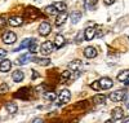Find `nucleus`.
<instances>
[{
	"label": "nucleus",
	"mask_w": 129,
	"mask_h": 123,
	"mask_svg": "<svg viewBox=\"0 0 129 123\" xmlns=\"http://www.w3.org/2000/svg\"><path fill=\"white\" fill-rule=\"evenodd\" d=\"M53 51H54V46H53V44H52V42H44V43H43L41 44V46H40V53L43 54V56H49Z\"/></svg>",
	"instance_id": "1"
},
{
	"label": "nucleus",
	"mask_w": 129,
	"mask_h": 123,
	"mask_svg": "<svg viewBox=\"0 0 129 123\" xmlns=\"http://www.w3.org/2000/svg\"><path fill=\"white\" fill-rule=\"evenodd\" d=\"M125 96H126L125 91H123V89H119V91L111 92L110 96H109V98L111 100V101H114V102H119V101H121V100L125 98Z\"/></svg>",
	"instance_id": "2"
},
{
	"label": "nucleus",
	"mask_w": 129,
	"mask_h": 123,
	"mask_svg": "<svg viewBox=\"0 0 129 123\" xmlns=\"http://www.w3.org/2000/svg\"><path fill=\"white\" fill-rule=\"evenodd\" d=\"M70 98H71V93L69 89H62L58 95V100H59L58 105H64V104L70 102Z\"/></svg>",
	"instance_id": "3"
},
{
	"label": "nucleus",
	"mask_w": 129,
	"mask_h": 123,
	"mask_svg": "<svg viewBox=\"0 0 129 123\" xmlns=\"http://www.w3.org/2000/svg\"><path fill=\"white\" fill-rule=\"evenodd\" d=\"M17 40V35L14 34L13 31H5L3 34V42L5 44H13Z\"/></svg>",
	"instance_id": "4"
},
{
	"label": "nucleus",
	"mask_w": 129,
	"mask_h": 123,
	"mask_svg": "<svg viewBox=\"0 0 129 123\" xmlns=\"http://www.w3.org/2000/svg\"><path fill=\"white\" fill-rule=\"evenodd\" d=\"M98 84H100L101 89H110L114 86V82H112V79H110V78L103 76V78H101V79L98 80Z\"/></svg>",
	"instance_id": "5"
},
{
	"label": "nucleus",
	"mask_w": 129,
	"mask_h": 123,
	"mask_svg": "<svg viewBox=\"0 0 129 123\" xmlns=\"http://www.w3.org/2000/svg\"><path fill=\"white\" fill-rule=\"evenodd\" d=\"M50 30H52L50 24H48V22H41L40 26H39V34L41 36H47V35H49Z\"/></svg>",
	"instance_id": "6"
},
{
	"label": "nucleus",
	"mask_w": 129,
	"mask_h": 123,
	"mask_svg": "<svg viewBox=\"0 0 129 123\" xmlns=\"http://www.w3.org/2000/svg\"><path fill=\"white\" fill-rule=\"evenodd\" d=\"M39 16H40V12H39L36 8H34V7H28V8L26 9V17L31 18L32 21H35Z\"/></svg>",
	"instance_id": "7"
},
{
	"label": "nucleus",
	"mask_w": 129,
	"mask_h": 123,
	"mask_svg": "<svg viewBox=\"0 0 129 123\" xmlns=\"http://www.w3.org/2000/svg\"><path fill=\"white\" fill-rule=\"evenodd\" d=\"M81 68H83V64L80 60H74L69 64V69L72 70V73H79L81 70Z\"/></svg>",
	"instance_id": "8"
},
{
	"label": "nucleus",
	"mask_w": 129,
	"mask_h": 123,
	"mask_svg": "<svg viewBox=\"0 0 129 123\" xmlns=\"http://www.w3.org/2000/svg\"><path fill=\"white\" fill-rule=\"evenodd\" d=\"M8 22H9V25L10 26H21L23 24V18L21 17V16H13V17H10L9 19H8Z\"/></svg>",
	"instance_id": "9"
},
{
	"label": "nucleus",
	"mask_w": 129,
	"mask_h": 123,
	"mask_svg": "<svg viewBox=\"0 0 129 123\" xmlns=\"http://www.w3.org/2000/svg\"><path fill=\"white\" fill-rule=\"evenodd\" d=\"M10 68H12V62H10V60L4 58L2 62H0V71L2 73H8L10 70Z\"/></svg>",
	"instance_id": "10"
},
{
	"label": "nucleus",
	"mask_w": 129,
	"mask_h": 123,
	"mask_svg": "<svg viewBox=\"0 0 129 123\" xmlns=\"http://www.w3.org/2000/svg\"><path fill=\"white\" fill-rule=\"evenodd\" d=\"M111 114H112V119L115 120V119H121V118H124V110L121 109V108H114L112 109V111H111Z\"/></svg>",
	"instance_id": "11"
},
{
	"label": "nucleus",
	"mask_w": 129,
	"mask_h": 123,
	"mask_svg": "<svg viewBox=\"0 0 129 123\" xmlns=\"http://www.w3.org/2000/svg\"><path fill=\"white\" fill-rule=\"evenodd\" d=\"M84 56L87 58H94L97 56V49L94 47H87L84 49Z\"/></svg>",
	"instance_id": "12"
},
{
	"label": "nucleus",
	"mask_w": 129,
	"mask_h": 123,
	"mask_svg": "<svg viewBox=\"0 0 129 123\" xmlns=\"http://www.w3.org/2000/svg\"><path fill=\"white\" fill-rule=\"evenodd\" d=\"M69 82H71V71L64 70V71H62V74L59 76V83H69Z\"/></svg>",
	"instance_id": "13"
},
{
	"label": "nucleus",
	"mask_w": 129,
	"mask_h": 123,
	"mask_svg": "<svg viewBox=\"0 0 129 123\" xmlns=\"http://www.w3.org/2000/svg\"><path fill=\"white\" fill-rule=\"evenodd\" d=\"M95 36V29L94 27H87L84 31V38L85 40H92Z\"/></svg>",
	"instance_id": "14"
},
{
	"label": "nucleus",
	"mask_w": 129,
	"mask_h": 123,
	"mask_svg": "<svg viewBox=\"0 0 129 123\" xmlns=\"http://www.w3.org/2000/svg\"><path fill=\"white\" fill-rule=\"evenodd\" d=\"M12 78H13V82L19 83V82H22V80H23L25 74H23V71H21V70H16V71H13Z\"/></svg>",
	"instance_id": "15"
},
{
	"label": "nucleus",
	"mask_w": 129,
	"mask_h": 123,
	"mask_svg": "<svg viewBox=\"0 0 129 123\" xmlns=\"http://www.w3.org/2000/svg\"><path fill=\"white\" fill-rule=\"evenodd\" d=\"M34 42H36V39H34V38H32V39H25L22 43L19 44V47L14 49V52H18V51H22L23 48H27L30 44H31V43H34Z\"/></svg>",
	"instance_id": "16"
},
{
	"label": "nucleus",
	"mask_w": 129,
	"mask_h": 123,
	"mask_svg": "<svg viewBox=\"0 0 129 123\" xmlns=\"http://www.w3.org/2000/svg\"><path fill=\"white\" fill-rule=\"evenodd\" d=\"M31 61H34L39 65H43V66H48L50 65V60L49 58H39V57H35V56H31Z\"/></svg>",
	"instance_id": "17"
},
{
	"label": "nucleus",
	"mask_w": 129,
	"mask_h": 123,
	"mask_svg": "<svg viewBox=\"0 0 129 123\" xmlns=\"http://www.w3.org/2000/svg\"><path fill=\"white\" fill-rule=\"evenodd\" d=\"M5 109H7L8 113L16 114L17 110H18V106H17V104H14V102H7V104H5Z\"/></svg>",
	"instance_id": "18"
},
{
	"label": "nucleus",
	"mask_w": 129,
	"mask_h": 123,
	"mask_svg": "<svg viewBox=\"0 0 129 123\" xmlns=\"http://www.w3.org/2000/svg\"><path fill=\"white\" fill-rule=\"evenodd\" d=\"M54 48H62L63 46H64V38H63V35H57L56 38H54Z\"/></svg>",
	"instance_id": "19"
},
{
	"label": "nucleus",
	"mask_w": 129,
	"mask_h": 123,
	"mask_svg": "<svg viewBox=\"0 0 129 123\" xmlns=\"http://www.w3.org/2000/svg\"><path fill=\"white\" fill-rule=\"evenodd\" d=\"M66 19H67V13H66V12L59 13V16H58V17H57V19H56V25H57V26L63 25L64 22H66Z\"/></svg>",
	"instance_id": "20"
},
{
	"label": "nucleus",
	"mask_w": 129,
	"mask_h": 123,
	"mask_svg": "<svg viewBox=\"0 0 129 123\" xmlns=\"http://www.w3.org/2000/svg\"><path fill=\"white\" fill-rule=\"evenodd\" d=\"M117 80L120 82H126L129 80V70H123L117 74Z\"/></svg>",
	"instance_id": "21"
},
{
	"label": "nucleus",
	"mask_w": 129,
	"mask_h": 123,
	"mask_svg": "<svg viewBox=\"0 0 129 123\" xmlns=\"http://www.w3.org/2000/svg\"><path fill=\"white\" fill-rule=\"evenodd\" d=\"M80 18H81V13L79 12V10L71 13V22H72V25H76L78 22L80 21Z\"/></svg>",
	"instance_id": "22"
},
{
	"label": "nucleus",
	"mask_w": 129,
	"mask_h": 123,
	"mask_svg": "<svg viewBox=\"0 0 129 123\" xmlns=\"http://www.w3.org/2000/svg\"><path fill=\"white\" fill-rule=\"evenodd\" d=\"M53 7L56 8V10L57 12H66V9H67V7H66V4L64 3H62V2H57V3H54L53 4Z\"/></svg>",
	"instance_id": "23"
},
{
	"label": "nucleus",
	"mask_w": 129,
	"mask_h": 123,
	"mask_svg": "<svg viewBox=\"0 0 129 123\" xmlns=\"http://www.w3.org/2000/svg\"><path fill=\"white\" fill-rule=\"evenodd\" d=\"M28 61H31V56L30 54H22L21 57L17 60V64L18 65H26Z\"/></svg>",
	"instance_id": "24"
},
{
	"label": "nucleus",
	"mask_w": 129,
	"mask_h": 123,
	"mask_svg": "<svg viewBox=\"0 0 129 123\" xmlns=\"http://www.w3.org/2000/svg\"><path fill=\"white\" fill-rule=\"evenodd\" d=\"M27 91H30L27 87H25V88H22V89H19L18 93H16V97H21V98L26 100V98H27V95L30 93V92H27Z\"/></svg>",
	"instance_id": "25"
},
{
	"label": "nucleus",
	"mask_w": 129,
	"mask_h": 123,
	"mask_svg": "<svg viewBox=\"0 0 129 123\" xmlns=\"http://www.w3.org/2000/svg\"><path fill=\"white\" fill-rule=\"evenodd\" d=\"M93 101H94V104H105V101H106V96L105 95H95L94 97H93Z\"/></svg>",
	"instance_id": "26"
},
{
	"label": "nucleus",
	"mask_w": 129,
	"mask_h": 123,
	"mask_svg": "<svg viewBox=\"0 0 129 123\" xmlns=\"http://www.w3.org/2000/svg\"><path fill=\"white\" fill-rule=\"evenodd\" d=\"M44 97H45L47 100H49V101H54V100L57 98V95H56V92H49V91H47V92L44 93Z\"/></svg>",
	"instance_id": "27"
},
{
	"label": "nucleus",
	"mask_w": 129,
	"mask_h": 123,
	"mask_svg": "<svg viewBox=\"0 0 129 123\" xmlns=\"http://www.w3.org/2000/svg\"><path fill=\"white\" fill-rule=\"evenodd\" d=\"M97 3H98V0H85V7H87L88 9H93Z\"/></svg>",
	"instance_id": "28"
},
{
	"label": "nucleus",
	"mask_w": 129,
	"mask_h": 123,
	"mask_svg": "<svg viewBox=\"0 0 129 123\" xmlns=\"http://www.w3.org/2000/svg\"><path fill=\"white\" fill-rule=\"evenodd\" d=\"M45 13H48V14H52V16H54V14H57V10H56V8L53 7V4L52 5H48V7H45Z\"/></svg>",
	"instance_id": "29"
},
{
	"label": "nucleus",
	"mask_w": 129,
	"mask_h": 123,
	"mask_svg": "<svg viewBox=\"0 0 129 123\" xmlns=\"http://www.w3.org/2000/svg\"><path fill=\"white\" fill-rule=\"evenodd\" d=\"M9 91V86L7 83H2L0 84V95H5Z\"/></svg>",
	"instance_id": "30"
},
{
	"label": "nucleus",
	"mask_w": 129,
	"mask_h": 123,
	"mask_svg": "<svg viewBox=\"0 0 129 123\" xmlns=\"http://www.w3.org/2000/svg\"><path fill=\"white\" fill-rule=\"evenodd\" d=\"M28 51L31 52V53H35L36 51H38V46H36V42H34V43H31L30 46H28Z\"/></svg>",
	"instance_id": "31"
},
{
	"label": "nucleus",
	"mask_w": 129,
	"mask_h": 123,
	"mask_svg": "<svg viewBox=\"0 0 129 123\" xmlns=\"http://www.w3.org/2000/svg\"><path fill=\"white\" fill-rule=\"evenodd\" d=\"M45 88H47V87H45V84H40V86H38V87H36V91H38V92H43V93H45V92H47V91H45Z\"/></svg>",
	"instance_id": "32"
},
{
	"label": "nucleus",
	"mask_w": 129,
	"mask_h": 123,
	"mask_svg": "<svg viewBox=\"0 0 129 123\" xmlns=\"http://www.w3.org/2000/svg\"><path fill=\"white\" fill-rule=\"evenodd\" d=\"M90 87L94 89V91H100V89H101V88H100V84H98V80H97V82H93V83L90 84Z\"/></svg>",
	"instance_id": "33"
},
{
	"label": "nucleus",
	"mask_w": 129,
	"mask_h": 123,
	"mask_svg": "<svg viewBox=\"0 0 129 123\" xmlns=\"http://www.w3.org/2000/svg\"><path fill=\"white\" fill-rule=\"evenodd\" d=\"M5 56H7V51H5V49H2V48H0V58H4Z\"/></svg>",
	"instance_id": "34"
},
{
	"label": "nucleus",
	"mask_w": 129,
	"mask_h": 123,
	"mask_svg": "<svg viewBox=\"0 0 129 123\" xmlns=\"http://www.w3.org/2000/svg\"><path fill=\"white\" fill-rule=\"evenodd\" d=\"M7 24V21H5V17L4 16H2V17H0V26H4Z\"/></svg>",
	"instance_id": "35"
},
{
	"label": "nucleus",
	"mask_w": 129,
	"mask_h": 123,
	"mask_svg": "<svg viewBox=\"0 0 129 123\" xmlns=\"http://www.w3.org/2000/svg\"><path fill=\"white\" fill-rule=\"evenodd\" d=\"M103 3H105L106 5H111V4L115 3V0H103Z\"/></svg>",
	"instance_id": "36"
},
{
	"label": "nucleus",
	"mask_w": 129,
	"mask_h": 123,
	"mask_svg": "<svg viewBox=\"0 0 129 123\" xmlns=\"http://www.w3.org/2000/svg\"><path fill=\"white\" fill-rule=\"evenodd\" d=\"M32 123H44V120H43L41 118H35L34 120H32Z\"/></svg>",
	"instance_id": "37"
},
{
	"label": "nucleus",
	"mask_w": 129,
	"mask_h": 123,
	"mask_svg": "<svg viewBox=\"0 0 129 123\" xmlns=\"http://www.w3.org/2000/svg\"><path fill=\"white\" fill-rule=\"evenodd\" d=\"M125 106L129 109V95H126V96H125Z\"/></svg>",
	"instance_id": "38"
},
{
	"label": "nucleus",
	"mask_w": 129,
	"mask_h": 123,
	"mask_svg": "<svg viewBox=\"0 0 129 123\" xmlns=\"http://www.w3.org/2000/svg\"><path fill=\"white\" fill-rule=\"evenodd\" d=\"M81 36H83V32H79V35L76 38V43H80L81 42Z\"/></svg>",
	"instance_id": "39"
},
{
	"label": "nucleus",
	"mask_w": 129,
	"mask_h": 123,
	"mask_svg": "<svg viewBox=\"0 0 129 123\" xmlns=\"http://www.w3.org/2000/svg\"><path fill=\"white\" fill-rule=\"evenodd\" d=\"M32 71H34V75H32V79H36V78H38L40 74H39V73H36L35 70H32Z\"/></svg>",
	"instance_id": "40"
},
{
	"label": "nucleus",
	"mask_w": 129,
	"mask_h": 123,
	"mask_svg": "<svg viewBox=\"0 0 129 123\" xmlns=\"http://www.w3.org/2000/svg\"><path fill=\"white\" fill-rule=\"evenodd\" d=\"M121 122H123V123H128V122H129V117H125V118H121Z\"/></svg>",
	"instance_id": "41"
},
{
	"label": "nucleus",
	"mask_w": 129,
	"mask_h": 123,
	"mask_svg": "<svg viewBox=\"0 0 129 123\" xmlns=\"http://www.w3.org/2000/svg\"><path fill=\"white\" fill-rule=\"evenodd\" d=\"M112 122H114V119H107L105 123H112Z\"/></svg>",
	"instance_id": "42"
}]
</instances>
